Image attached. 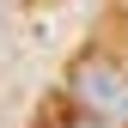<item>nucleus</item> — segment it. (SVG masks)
Masks as SVG:
<instances>
[{"instance_id":"f257e3e1","label":"nucleus","mask_w":128,"mask_h":128,"mask_svg":"<svg viewBox=\"0 0 128 128\" xmlns=\"http://www.w3.org/2000/svg\"><path fill=\"white\" fill-rule=\"evenodd\" d=\"M73 98L104 122H122L128 116V73L116 67L110 55H79L73 61Z\"/></svg>"},{"instance_id":"f03ea898","label":"nucleus","mask_w":128,"mask_h":128,"mask_svg":"<svg viewBox=\"0 0 128 128\" xmlns=\"http://www.w3.org/2000/svg\"><path fill=\"white\" fill-rule=\"evenodd\" d=\"M73 128H110V122H104V116H92V122H73Z\"/></svg>"}]
</instances>
